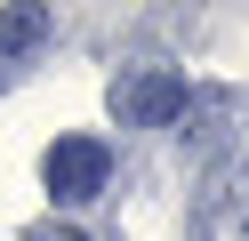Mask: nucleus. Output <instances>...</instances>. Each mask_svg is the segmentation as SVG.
<instances>
[{"instance_id": "obj_1", "label": "nucleus", "mask_w": 249, "mask_h": 241, "mask_svg": "<svg viewBox=\"0 0 249 241\" xmlns=\"http://www.w3.org/2000/svg\"><path fill=\"white\" fill-rule=\"evenodd\" d=\"M105 177H113V153H105L97 137H56V145H49V161H40V185H49V201H56V209L97 201Z\"/></svg>"}, {"instance_id": "obj_2", "label": "nucleus", "mask_w": 249, "mask_h": 241, "mask_svg": "<svg viewBox=\"0 0 249 241\" xmlns=\"http://www.w3.org/2000/svg\"><path fill=\"white\" fill-rule=\"evenodd\" d=\"M185 105H193V89H185L177 73H129V80H113V121L121 129H169V121H185Z\"/></svg>"}, {"instance_id": "obj_3", "label": "nucleus", "mask_w": 249, "mask_h": 241, "mask_svg": "<svg viewBox=\"0 0 249 241\" xmlns=\"http://www.w3.org/2000/svg\"><path fill=\"white\" fill-rule=\"evenodd\" d=\"M193 233L201 241H249V161H217L209 169L201 209H193Z\"/></svg>"}, {"instance_id": "obj_4", "label": "nucleus", "mask_w": 249, "mask_h": 241, "mask_svg": "<svg viewBox=\"0 0 249 241\" xmlns=\"http://www.w3.org/2000/svg\"><path fill=\"white\" fill-rule=\"evenodd\" d=\"M56 32V16L40 8V0H17V8H0V64H17V56H33L40 40Z\"/></svg>"}, {"instance_id": "obj_5", "label": "nucleus", "mask_w": 249, "mask_h": 241, "mask_svg": "<svg viewBox=\"0 0 249 241\" xmlns=\"http://www.w3.org/2000/svg\"><path fill=\"white\" fill-rule=\"evenodd\" d=\"M24 241H81V233H65V225H33Z\"/></svg>"}]
</instances>
